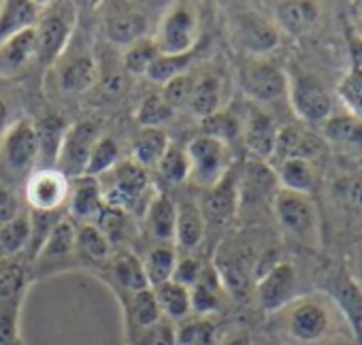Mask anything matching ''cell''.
<instances>
[{
  "label": "cell",
  "mask_w": 362,
  "mask_h": 345,
  "mask_svg": "<svg viewBox=\"0 0 362 345\" xmlns=\"http://www.w3.org/2000/svg\"><path fill=\"white\" fill-rule=\"evenodd\" d=\"M201 37V16L192 3H173L156 24L151 41L162 56H188Z\"/></svg>",
  "instance_id": "obj_1"
},
{
  "label": "cell",
  "mask_w": 362,
  "mask_h": 345,
  "mask_svg": "<svg viewBox=\"0 0 362 345\" xmlns=\"http://www.w3.org/2000/svg\"><path fill=\"white\" fill-rule=\"evenodd\" d=\"M77 24V9L73 3H43L35 24L37 60L54 66L69 49Z\"/></svg>",
  "instance_id": "obj_2"
},
{
  "label": "cell",
  "mask_w": 362,
  "mask_h": 345,
  "mask_svg": "<svg viewBox=\"0 0 362 345\" xmlns=\"http://www.w3.org/2000/svg\"><path fill=\"white\" fill-rule=\"evenodd\" d=\"M334 311L328 298L300 296L284 309V330L300 345H315L330 339Z\"/></svg>",
  "instance_id": "obj_3"
},
{
  "label": "cell",
  "mask_w": 362,
  "mask_h": 345,
  "mask_svg": "<svg viewBox=\"0 0 362 345\" xmlns=\"http://www.w3.org/2000/svg\"><path fill=\"white\" fill-rule=\"evenodd\" d=\"M273 211L290 241L309 250L320 247V216L311 197L279 190L273 199Z\"/></svg>",
  "instance_id": "obj_4"
},
{
  "label": "cell",
  "mask_w": 362,
  "mask_h": 345,
  "mask_svg": "<svg viewBox=\"0 0 362 345\" xmlns=\"http://www.w3.org/2000/svg\"><path fill=\"white\" fill-rule=\"evenodd\" d=\"M228 33L233 45L247 58H267L281 43V33L275 22L247 7L233 9L228 13Z\"/></svg>",
  "instance_id": "obj_5"
},
{
  "label": "cell",
  "mask_w": 362,
  "mask_h": 345,
  "mask_svg": "<svg viewBox=\"0 0 362 345\" xmlns=\"http://www.w3.org/2000/svg\"><path fill=\"white\" fill-rule=\"evenodd\" d=\"M190 160V180L209 190L220 184L230 170V147L224 141H218L207 134H199L186 147Z\"/></svg>",
  "instance_id": "obj_6"
},
{
  "label": "cell",
  "mask_w": 362,
  "mask_h": 345,
  "mask_svg": "<svg viewBox=\"0 0 362 345\" xmlns=\"http://www.w3.org/2000/svg\"><path fill=\"white\" fill-rule=\"evenodd\" d=\"M288 100L294 113L309 126L326 124L332 111V94L326 83L311 73H298L288 81Z\"/></svg>",
  "instance_id": "obj_7"
},
{
  "label": "cell",
  "mask_w": 362,
  "mask_h": 345,
  "mask_svg": "<svg viewBox=\"0 0 362 345\" xmlns=\"http://www.w3.org/2000/svg\"><path fill=\"white\" fill-rule=\"evenodd\" d=\"M288 73L269 58H245L239 71V83L247 98L269 105L288 96Z\"/></svg>",
  "instance_id": "obj_8"
},
{
  "label": "cell",
  "mask_w": 362,
  "mask_h": 345,
  "mask_svg": "<svg viewBox=\"0 0 362 345\" xmlns=\"http://www.w3.org/2000/svg\"><path fill=\"white\" fill-rule=\"evenodd\" d=\"M0 153L5 164L16 172H33L39 162V143L35 122L22 117L7 126L0 136Z\"/></svg>",
  "instance_id": "obj_9"
},
{
  "label": "cell",
  "mask_w": 362,
  "mask_h": 345,
  "mask_svg": "<svg viewBox=\"0 0 362 345\" xmlns=\"http://www.w3.org/2000/svg\"><path fill=\"white\" fill-rule=\"evenodd\" d=\"M69 194L71 182L56 166L33 170L26 182V201L35 214H58Z\"/></svg>",
  "instance_id": "obj_10"
},
{
  "label": "cell",
  "mask_w": 362,
  "mask_h": 345,
  "mask_svg": "<svg viewBox=\"0 0 362 345\" xmlns=\"http://www.w3.org/2000/svg\"><path fill=\"white\" fill-rule=\"evenodd\" d=\"M298 273L292 262L273 264L256 283V298L262 311H284L298 296Z\"/></svg>",
  "instance_id": "obj_11"
},
{
  "label": "cell",
  "mask_w": 362,
  "mask_h": 345,
  "mask_svg": "<svg viewBox=\"0 0 362 345\" xmlns=\"http://www.w3.org/2000/svg\"><path fill=\"white\" fill-rule=\"evenodd\" d=\"M103 9V33L105 37L119 47H128L149 33V18L145 11L126 3H111Z\"/></svg>",
  "instance_id": "obj_12"
},
{
  "label": "cell",
  "mask_w": 362,
  "mask_h": 345,
  "mask_svg": "<svg viewBox=\"0 0 362 345\" xmlns=\"http://www.w3.org/2000/svg\"><path fill=\"white\" fill-rule=\"evenodd\" d=\"M98 126L94 122H77L73 126L66 128V134H64V141H62V147H60V153H58V170H62L64 175L71 180H77L83 175V168H86V162H88V156L92 151V145L96 143L98 139Z\"/></svg>",
  "instance_id": "obj_13"
},
{
  "label": "cell",
  "mask_w": 362,
  "mask_h": 345,
  "mask_svg": "<svg viewBox=\"0 0 362 345\" xmlns=\"http://www.w3.org/2000/svg\"><path fill=\"white\" fill-rule=\"evenodd\" d=\"M77 256V226L71 218H60L45 241L41 243L39 252L35 254V269L45 271L49 275L52 267H62L69 258Z\"/></svg>",
  "instance_id": "obj_14"
},
{
  "label": "cell",
  "mask_w": 362,
  "mask_h": 345,
  "mask_svg": "<svg viewBox=\"0 0 362 345\" xmlns=\"http://www.w3.org/2000/svg\"><path fill=\"white\" fill-rule=\"evenodd\" d=\"M239 205H241V201H239V172H235L233 168L228 170V175L220 184L205 190L203 199L199 201V207H201L205 222L218 224V226L230 222L235 218Z\"/></svg>",
  "instance_id": "obj_15"
},
{
  "label": "cell",
  "mask_w": 362,
  "mask_h": 345,
  "mask_svg": "<svg viewBox=\"0 0 362 345\" xmlns=\"http://www.w3.org/2000/svg\"><path fill=\"white\" fill-rule=\"evenodd\" d=\"M277 132L279 128L275 119L260 109H250L241 124V136L247 151L254 156V160H262V162H269L273 158Z\"/></svg>",
  "instance_id": "obj_16"
},
{
  "label": "cell",
  "mask_w": 362,
  "mask_h": 345,
  "mask_svg": "<svg viewBox=\"0 0 362 345\" xmlns=\"http://www.w3.org/2000/svg\"><path fill=\"white\" fill-rule=\"evenodd\" d=\"M322 16V7L309 0H288V3H275L273 5V22L279 28V33H286L290 37H305L309 35Z\"/></svg>",
  "instance_id": "obj_17"
},
{
  "label": "cell",
  "mask_w": 362,
  "mask_h": 345,
  "mask_svg": "<svg viewBox=\"0 0 362 345\" xmlns=\"http://www.w3.org/2000/svg\"><path fill=\"white\" fill-rule=\"evenodd\" d=\"M54 69L64 94H81L90 90L98 77V66L90 52H75L71 58H60Z\"/></svg>",
  "instance_id": "obj_18"
},
{
  "label": "cell",
  "mask_w": 362,
  "mask_h": 345,
  "mask_svg": "<svg viewBox=\"0 0 362 345\" xmlns=\"http://www.w3.org/2000/svg\"><path fill=\"white\" fill-rule=\"evenodd\" d=\"M324 147L322 136L311 132L305 126H284L277 132V143L273 151V162L284 160H313Z\"/></svg>",
  "instance_id": "obj_19"
},
{
  "label": "cell",
  "mask_w": 362,
  "mask_h": 345,
  "mask_svg": "<svg viewBox=\"0 0 362 345\" xmlns=\"http://www.w3.org/2000/svg\"><path fill=\"white\" fill-rule=\"evenodd\" d=\"M35 60H37V35L33 26L0 45V79L20 77Z\"/></svg>",
  "instance_id": "obj_20"
},
{
  "label": "cell",
  "mask_w": 362,
  "mask_h": 345,
  "mask_svg": "<svg viewBox=\"0 0 362 345\" xmlns=\"http://www.w3.org/2000/svg\"><path fill=\"white\" fill-rule=\"evenodd\" d=\"M279 192L275 168L262 160H250L239 172V201L258 203Z\"/></svg>",
  "instance_id": "obj_21"
},
{
  "label": "cell",
  "mask_w": 362,
  "mask_h": 345,
  "mask_svg": "<svg viewBox=\"0 0 362 345\" xmlns=\"http://www.w3.org/2000/svg\"><path fill=\"white\" fill-rule=\"evenodd\" d=\"M105 209V190L96 177H77L69 194V211L81 224H94Z\"/></svg>",
  "instance_id": "obj_22"
},
{
  "label": "cell",
  "mask_w": 362,
  "mask_h": 345,
  "mask_svg": "<svg viewBox=\"0 0 362 345\" xmlns=\"http://www.w3.org/2000/svg\"><path fill=\"white\" fill-rule=\"evenodd\" d=\"M330 298L349 322L356 337L362 339V286L349 273H341L330 286Z\"/></svg>",
  "instance_id": "obj_23"
},
{
  "label": "cell",
  "mask_w": 362,
  "mask_h": 345,
  "mask_svg": "<svg viewBox=\"0 0 362 345\" xmlns=\"http://www.w3.org/2000/svg\"><path fill=\"white\" fill-rule=\"evenodd\" d=\"M41 9L43 3H33V0H5V3H0V45L22 30L33 28Z\"/></svg>",
  "instance_id": "obj_24"
},
{
  "label": "cell",
  "mask_w": 362,
  "mask_h": 345,
  "mask_svg": "<svg viewBox=\"0 0 362 345\" xmlns=\"http://www.w3.org/2000/svg\"><path fill=\"white\" fill-rule=\"evenodd\" d=\"M207 233V222L201 214L199 203L184 201L177 205V222H175V241L184 250H194L203 243Z\"/></svg>",
  "instance_id": "obj_25"
},
{
  "label": "cell",
  "mask_w": 362,
  "mask_h": 345,
  "mask_svg": "<svg viewBox=\"0 0 362 345\" xmlns=\"http://www.w3.org/2000/svg\"><path fill=\"white\" fill-rule=\"evenodd\" d=\"M275 175L279 190L296 192V194H307L315 190L317 184V172L311 160H284L275 166Z\"/></svg>",
  "instance_id": "obj_26"
},
{
  "label": "cell",
  "mask_w": 362,
  "mask_h": 345,
  "mask_svg": "<svg viewBox=\"0 0 362 345\" xmlns=\"http://www.w3.org/2000/svg\"><path fill=\"white\" fill-rule=\"evenodd\" d=\"M66 124L60 115H45L35 124L37 130V143H39V160L43 166L39 168H54L58 162V153L66 134Z\"/></svg>",
  "instance_id": "obj_27"
},
{
  "label": "cell",
  "mask_w": 362,
  "mask_h": 345,
  "mask_svg": "<svg viewBox=\"0 0 362 345\" xmlns=\"http://www.w3.org/2000/svg\"><path fill=\"white\" fill-rule=\"evenodd\" d=\"M33 243V216L20 211L13 220L0 224V258H16Z\"/></svg>",
  "instance_id": "obj_28"
},
{
  "label": "cell",
  "mask_w": 362,
  "mask_h": 345,
  "mask_svg": "<svg viewBox=\"0 0 362 345\" xmlns=\"http://www.w3.org/2000/svg\"><path fill=\"white\" fill-rule=\"evenodd\" d=\"M175 222H177V203L166 194L153 197L145 207V224L153 239L170 241L175 239Z\"/></svg>",
  "instance_id": "obj_29"
},
{
  "label": "cell",
  "mask_w": 362,
  "mask_h": 345,
  "mask_svg": "<svg viewBox=\"0 0 362 345\" xmlns=\"http://www.w3.org/2000/svg\"><path fill=\"white\" fill-rule=\"evenodd\" d=\"M28 281H30L28 264L20 260V256L0 258V303L22 305Z\"/></svg>",
  "instance_id": "obj_30"
},
{
  "label": "cell",
  "mask_w": 362,
  "mask_h": 345,
  "mask_svg": "<svg viewBox=\"0 0 362 345\" xmlns=\"http://www.w3.org/2000/svg\"><path fill=\"white\" fill-rule=\"evenodd\" d=\"M109 267H111V277L126 294H134L149 288L143 271V262L132 252H117L111 258Z\"/></svg>",
  "instance_id": "obj_31"
},
{
  "label": "cell",
  "mask_w": 362,
  "mask_h": 345,
  "mask_svg": "<svg viewBox=\"0 0 362 345\" xmlns=\"http://www.w3.org/2000/svg\"><path fill=\"white\" fill-rule=\"evenodd\" d=\"M222 277L214 271V269H203L201 279L190 288V305L192 311L199 313L201 317H207L216 311H220L222 307Z\"/></svg>",
  "instance_id": "obj_32"
},
{
  "label": "cell",
  "mask_w": 362,
  "mask_h": 345,
  "mask_svg": "<svg viewBox=\"0 0 362 345\" xmlns=\"http://www.w3.org/2000/svg\"><path fill=\"white\" fill-rule=\"evenodd\" d=\"M151 290L156 294V300H158V307H160L164 320L177 322V320H186L190 315L192 305H190V290L186 286H181L170 279Z\"/></svg>",
  "instance_id": "obj_33"
},
{
  "label": "cell",
  "mask_w": 362,
  "mask_h": 345,
  "mask_svg": "<svg viewBox=\"0 0 362 345\" xmlns=\"http://www.w3.org/2000/svg\"><path fill=\"white\" fill-rule=\"evenodd\" d=\"M188 107L201 122L218 113L222 107V81L216 75H205L197 79Z\"/></svg>",
  "instance_id": "obj_34"
},
{
  "label": "cell",
  "mask_w": 362,
  "mask_h": 345,
  "mask_svg": "<svg viewBox=\"0 0 362 345\" xmlns=\"http://www.w3.org/2000/svg\"><path fill=\"white\" fill-rule=\"evenodd\" d=\"M168 143L170 141L162 128H141L139 134L132 139V160L143 168L158 166Z\"/></svg>",
  "instance_id": "obj_35"
},
{
  "label": "cell",
  "mask_w": 362,
  "mask_h": 345,
  "mask_svg": "<svg viewBox=\"0 0 362 345\" xmlns=\"http://www.w3.org/2000/svg\"><path fill=\"white\" fill-rule=\"evenodd\" d=\"M126 315L132 322V326L136 330H145L153 324H158L162 320V311L158 307L156 294L151 288L128 294L126 298Z\"/></svg>",
  "instance_id": "obj_36"
},
{
  "label": "cell",
  "mask_w": 362,
  "mask_h": 345,
  "mask_svg": "<svg viewBox=\"0 0 362 345\" xmlns=\"http://www.w3.org/2000/svg\"><path fill=\"white\" fill-rule=\"evenodd\" d=\"M141 262H143V271H145L149 288H158L173 279L177 254L170 245H160V247L149 250Z\"/></svg>",
  "instance_id": "obj_37"
},
{
  "label": "cell",
  "mask_w": 362,
  "mask_h": 345,
  "mask_svg": "<svg viewBox=\"0 0 362 345\" xmlns=\"http://www.w3.org/2000/svg\"><path fill=\"white\" fill-rule=\"evenodd\" d=\"M77 256L92 262H103L111 256V241L96 224L77 226Z\"/></svg>",
  "instance_id": "obj_38"
},
{
  "label": "cell",
  "mask_w": 362,
  "mask_h": 345,
  "mask_svg": "<svg viewBox=\"0 0 362 345\" xmlns=\"http://www.w3.org/2000/svg\"><path fill=\"white\" fill-rule=\"evenodd\" d=\"M117 158H119V147H117L115 139L113 136H98L96 143L92 145L90 156H88L83 175L98 180V175H103V172L115 168Z\"/></svg>",
  "instance_id": "obj_39"
},
{
  "label": "cell",
  "mask_w": 362,
  "mask_h": 345,
  "mask_svg": "<svg viewBox=\"0 0 362 345\" xmlns=\"http://www.w3.org/2000/svg\"><path fill=\"white\" fill-rule=\"evenodd\" d=\"M324 136L330 143L362 147V122L351 117L349 113L330 115V119L324 124Z\"/></svg>",
  "instance_id": "obj_40"
},
{
  "label": "cell",
  "mask_w": 362,
  "mask_h": 345,
  "mask_svg": "<svg viewBox=\"0 0 362 345\" xmlns=\"http://www.w3.org/2000/svg\"><path fill=\"white\" fill-rule=\"evenodd\" d=\"M158 172L168 184H181L190 177V160L186 147L177 143H168L164 156L158 162Z\"/></svg>",
  "instance_id": "obj_41"
},
{
  "label": "cell",
  "mask_w": 362,
  "mask_h": 345,
  "mask_svg": "<svg viewBox=\"0 0 362 345\" xmlns=\"http://www.w3.org/2000/svg\"><path fill=\"white\" fill-rule=\"evenodd\" d=\"M337 96L347 113L362 122V66H349L337 86Z\"/></svg>",
  "instance_id": "obj_42"
},
{
  "label": "cell",
  "mask_w": 362,
  "mask_h": 345,
  "mask_svg": "<svg viewBox=\"0 0 362 345\" xmlns=\"http://www.w3.org/2000/svg\"><path fill=\"white\" fill-rule=\"evenodd\" d=\"M177 345H218V328L209 317H194L177 328Z\"/></svg>",
  "instance_id": "obj_43"
},
{
  "label": "cell",
  "mask_w": 362,
  "mask_h": 345,
  "mask_svg": "<svg viewBox=\"0 0 362 345\" xmlns=\"http://www.w3.org/2000/svg\"><path fill=\"white\" fill-rule=\"evenodd\" d=\"M158 56H160V54H158V49H156V43H153L149 37H145V39H141V41L128 45V47L124 49V58H122V60H124V66H126L128 73H132V75H147L151 62H153Z\"/></svg>",
  "instance_id": "obj_44"
},
{
  "label": "cell",
  "mask_w": 362,
  "mask_h": 345,
  "mask_svg": "<svg viewBox=\"0 0 362 345\" xmlns=\"http://www.w3.org/2000/svg\"><path fill=\"white\" fill-rule=\"evenodd\" d=\"M190 58H192V54H188V56H162L160 54L151 62V66H149L145 77H149V81H153V83H162L164 86L173 77H177L181 73H188V66L192 62Z\"/></svg>",
  "instance_id": "obj_45"
},
{
  "label": "cell",
  "mask_w": 362,
  "mask_h": 345,
  "mask_svg": "<svg viewBox=\"0 0 362 345\" xmlns=\"http://www.w3.org/2000/svg\"><path fill=\"white\" fill-rule=\"evenodd\" d=\"M173 115V109L164 103L160 94H149L143 98L136 111V122L143 128H162Z\"/></svg>",
  "instance_id": "obj_46"
},
{
  "label": "cell",
  "mask_w": 362,
  "mask_h": 345,
  "mask_svg": "<svg viewBox=\"0 0 362 345\" xmlns=\"http://www.w3.org/2000/svg\"><path fill=\"white\" fill-rule=\"evenodd\" d=\"M241 124L243 122H239L230 111H222V109L218 113H214L211 117L203 119L205 134L207 136H214L218 141H224L226 145L241 134Z\"/></svg>",
  "instance_id": "obj_47"
},
{
  "label": "cell",
  "mask_w": 362,
  "mask_h": 345,
  "mask_svg": "<svg viewBox=\"0 0 362 345\" xmlns=\"http://www.w3.org/2000/svg\"><path fill=\"white\" fill-rule=\"evenodd\" d=\"M197 79L188 73H181L177 77H173L170 81H166L162 86V98L170 109H179V107H188V100L192 96Z\"/></svg>",
  "instance_id": "obj_48"
},
{
  "label": "cell",
  "mask_w": 362,
  "mask_h": 345,
  "mask_svg": "<svg viewBox=\"0 0 362 345\" xmlns=\"http://www.w3.org/2000/svg\"><path fill=\"white\" fill-rule=\"evenodd\" d=\"M20 309L18 303H0V345H20Z\"/></svg>",
  "instance_id": "obj_49"
},
{
  "label": "cell",
  "mask_w": 362,
  "mask_h": 345,
  "mask_svg": "<svg viewBox=\"0 0 362 345\" xmlns=\"http://www.w3.org/2000/svg\"><path fill=\"white\" fill-rule=\"evenodd\" d=\"M134 345H177V328L170 320H160L158 324L139 330Z\"/></svg>",
  "instance_id": "obj_50"
},
{
  "label": "cell",
  "mask_w": 362,
  "mask_h": 345,
  "mask_svg": "<svg viewBox=\"0 0 362 345\" xmlns=\"http://www.w3.org/2000/svg\"><path fill=\"white\" fill-rule=\"evenodd\" d=\"M203 264L194 258V256H184V258H177V264H175V273H173V281L186 286L188 290L201 279L203 275Z\"/></svg>",
  "instance_id": "obj_51"
},
{
  "label": "cell",
  "mask_w": 362,
  "mask_h": 345,
  "mask_svg": "<svg viewBox=\"0 0 362 345\" xmlns=\"http://www.w3.org/2000/svg\"><path fill=\"white\" fill-rule=\"evenodd\" d=\"M20 211H22V209H20L18 197H16L9 188L0 186V224H5V222L13 220Z\"/></svg>",
  "instance_id": "obj_52"
},
{
  "label": "cell",
  "mask_w": 362,
  "mask_h": 345,
  "mask_svg": "<svg viewBox=\"0 0 362 345\" xmlns=\"http://www.w3.org/2000/svg\"><path fill=\"white\" fill-rule=\"evenodd\" d=\"M343 197L347 199L349 205L362 209V177H351L343 186Z\"/></svg>",
  "instance_id": "obj_53"
},
{
  "label": "cell",
  "mask_w": 362,
  "mask_h": 345,
  "mask_svg": "<svg viewBox=\"0 0 362 345\" xmlns=\"http://www.w3.org/2000/svg\"><path fill=\"white\" fill-rule=\"evenodd\" d=\"M351 35L362 43V3L351 9Z\"/></svg>",
  "instance_id": "obj_54"
},
{
  "label": "cell",
  "mask_w": 362,
  "mask_h": 345,
  "mask_svg": "<svg viewBox=\"0 0 362 345\" xmlns=\"http://www.w3.org/2000/svg\"><path fill=\"white\" fill-rule=\"evenodd\" d=\"M222 345H256V343H254V339L245 330H239V332L228 334Z\"/></svg>",
  "instance_id": "obj_55"
},
{
  "label": "cell",
  "mask_w": 362,
  "mask_h": 345,
  "mask_svg": "<svg viewBox=\"0 0 362 345\" xmlns=\"http://www.w3.org/2000/svg\"><path fill=\"white\" fill-rule=\"evenodd\" d=\"M7 126H9V105L0 98V136H3Z\"/></svg>",
  "instance_id": "obj_56"
},
{
  "label": "cell",
  "mask_w": 362,
  "mask_h": 345,
  "mask_svg": "<svg viewBox=\"0 0 362 345\" xmlns=\"http://www.w3.org/2000/svg\"><path fill=\"white\" fill-rule=\"evenodd\" d=\"M360 286H362V252L358 254V258H356V273L351 275Z\"/></svg>",
  "instance_id": "obj_57"
},
{
  "label": "cell",
  "mask_w": 362,
  "mask_h": 345,
  "mask_svg": "<svg viewBox=\"0 0 362 345\" xmlns=\"http://www.w3.org/2000/svg\"><path fill=\"white\" fill-rule=\"evenodd\" d=\"M315 345H343V343H341V341H334V339H326V341L315 343Z\"/></svg>",
  "instance_id": "obj_58"
}]
</instances>
